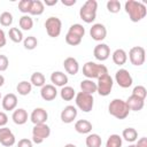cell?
I'll list each match as a JSON object with an SVG mask.
<instances>
[{
    "mask_svg": "<svg viewBox=\"0 0 147 147\" xmlns=\"http://www.w3.org/2000/svg\"><path fill=\"white\" fill-rule=\"evenodd\" d=\"M124 9L129 15L130 20L134 23L140 22L147 15V8L142 2L136 0H127L124 5Z\"/></svg>",
    "mask_w": 147,
    "mask_h": 147,
    "instance_id": "6da1fadb",
    "label": "cell"
},
{
    "mask_svg": "<svg viewBox=\"0 0 147 147\" xmlns=\"http://www.w3.org/2000/svg\"><path fill=\"white\" fill-rule=\"evenodd\" d=\"M108 111L111 116H114L117 119H124L129 116L130 109L126 105V102L122 99H114L108 105Z\"/></svg>",
    "mask_w": 147,
    "mask_h": 147,
    "instance_id": "7a4b0ae2",
    "label": "cell"
},
{
    "mask_svg": "<svg viewBox=\"0 0 147 147\" xmlns=\"http://www.w3.org/2000/svg\"><path fill=\"white\" fill-rule=\"evenodd\" d=\"M105 74H108V69L105 64H99L93 61H88L83 65V75L87 79H98Z\"/></svg>",
    "mask_w": 147,
    "mask_h": 147,
    "instance_id": "3957f363",
    "label": "cell"
},
{
    "mask_svg": "<svg viewBox=\"0 0 147 147\" xmlns=\"http://www.w3.org/2000/svg\"><path fill=\"white\" fill-rule=\"evenodd\" d=\"M98 2L96 0H87L79 9V16L85 23H92L96 18Z\"/></svg>",
    "mask_w": 147,
    "mask_h": 147,
    "instance_id": "277c9868",
    "label": "cell"
},
{
    "mask_svg": "<svg viewBox=\"0 0 147 147\" xmlns=\"http://www.w3.org/2000/svg\"><path fill=\"white\" fill-rule=\"evenodd\" d=\"M75 102H76V107L79 108L84 113H90L93 109L94 106V99L92 94H87L84 92H78L75 96Z\"/></svg>",
    "mask_w": 147,
    "mask_h": 147,
    "instance_id": "5b68a950",
    "label": "cell"
},
{
    "mask_svg": "<svg viewBox=\"0 0 147 147\" xmlns=\"http://www.w3.org/2000/svg\"><path fill=\"white\" fill-rule=\"evenodd\" d=\"M114 86V80L110 77L109 74H105L102 76H100L98 78L96 82V92L101 95V96H107L110 94L111 90Z\"/></svg>",
    "mask_w": 147,
    "mask_h": 147,
    "instance_id": "8992f818",
    "label": "cell"
},
{
    "mask_svg": "<svg viewBox=\"0 0 147 147\" xmlns=\"http://www.w3.org/2000/svg\"><path fill=\"white\" fill-rule=\"evenodd\" d=\"M49 136H51V127L46 123L36 124L32 129V142L34 144H41Z\"/></svg>",
    "mask_w": 147,
    "mask_h": 147,
    "instance_id": "52a82bcc",
    "label": "cell"
},
{
    "mask_svg": "<svg viewBox=\"0 0 147 147\" xmlns=\"http://www.w3.org/2000/svg\"><path fill=\"white\" fill-rule=\"evenodd\" d=\"M45 29L49 37L56 38L60 36L62 30V22L56 16H51L45 21Z\"/></svg>",
    "mask_w": 147,
    "mask_h": 147,
    "instance_id": "ba28073f",
    "label": "cell"
},
{
    "mask_svg": "<svg viewBox=\"0 0 147 147\" xmlns=\"http://www.w3.org/2000/svg\"><path fill=\"white\" fill-rule=\"evenodd\" d=\"M129 60L133 65L140 67L145 63L146 60V52L145 48L141 46H134L129 51Z\"/></svg>",
    "mask_w": 147,
    "mask_h": 147,
    "instance_id": "9c48e42d",
    "label": "cell"
},
{
    "mask_svg": "<svg viewBox=\"0 0 147 147\" xmlns=\"http://www.w3.org/2000/svg\"><path fill=\"white\" fill-rule=\"evenodd\" d=\"M115 80L122 88H127L133 83V78L126 69H118L115 74Z\"/></svg>",
    "mask_w": 147,
    "mask_h": 147,
    "instance_id": "30bf717a",
    "label": "cell"
},
{
    "mask_svg": "<svg viewBox=\"0 0 147 147\" xmlns=\"http://www.w3.org/2000/svg\"><path fill=\"white\" fill-rule=\"evenodd\" d=\"M16 142L15 136L9 127H0V144L5 147H11Z\"/></svg>",
    "mask_w": 147,
    "mask_h": 147,
    "instance_id": "8fae6325",
    "label": "cell"
},
{
    "mask_svg": "<svg viewBox=\"0 0 147 147\" xmlns=\"http://www.w3.org/2000/svg\"><path fill=\"white\" fill-rule=\"evenodd\" d=\"M90 36L95 41H102L107 37V29L101 23H95L90 29Z\"/></svg>",
    "mask_w": 147,
    "mask_h": 147,
    "instance_id": "7c38bea8",
    "label": "cell"
},
{
    "mask_svg": "<svg viewBox=\"0 0 147 147\" xmlns=\"http://www.w3.org/2000/svg\"><path fill=\"white\" fill-rule=\"evenodd\" d=\"M77 114H78L77 108H76L75 106L68 105V106H65V107L62 109V111H61V114H60V117H61V121H62L63 123L69 124V123H72V122L76 119Z\"/></svg>",
    "mask_w": 147,
    "mask_h": 147,
    "instance_id": "4fadbf2b",
    "label": "cell"
},
{
    "mask_svg": "<svg viewBox=\"0 0 147 147\" xmlns=\"http://www.w3.org/2000/svg\"><path fill=\"white\" fill-rule=\"evenodd\" d=\"M93 55L100 62L106 61L110 56V48L107 44H103V42L98 44L93 49Z\"/></svg>",
    "mask_w": 147,
    "mask_h": 147,
    "instance_id": "5bb4252c",
    "label": "cell"
},
{
    "mask_svg": "<svg viewBox=\"0 0 147 147\" xmlns=\"http://www.w3.org/2000/svg\"><path fill=\"white\" fill-rule=\"evenodd\" d=\"M48 119V113L46 111V109L38 107L34 108L30 115V121L36 125V124H42L46 123V121Z\"/></svg>",
    "mask_w": 147,
    "mask_h": 147,
    "instance_id": "9a60e30c",
    "label": "cell"
},
{
    "mask_svg": "<svg viewBox=\"0 0 147 147\" xmlns=\"http://www.w3.org/2000/svg\"><path fill=\"white\" fill-rule=\"evenodd\" d=\"M2 108L7 111H14L17 107V96L14 93H8L1 99Z\"/></svg>",
    "mask_w": 147,
    "mask_h": 147,
    "instance_id": "2e32d148",
    "label": "cell"
},
{
    "mask_svg": "<svg viewBox=\"0 0 147 147\" xmlns=\"http://www.w3.org/2000/svg\"><path fill=\"white\" fill-rule=\"evenodd\" d=\"M40 95L45 101H52L57 95V90L53 84H45L40 90Z\"/></svg>",
    "mask_w": 147,
    "mask_h": 147,
    "instance_id": "e0dca14e",
    "label": "cell"
},
{
    "mask_svg": "<svg viewBox=\"0 0 147 147\" xmlns=\"http://www.w3.org/2000/svg\"><path fill=\"white\" fill-rule=\"evenodd\" d=\"M63 67H64V70L67 71V74L72 75V76H75L79 71V63H78V61L75 57H71V56L67 57L63 61Z\"/></svg>",
    "mask_w": 147,
    "mask_h": 147,
    "instance_id": "ac0fdd59",
    "label": "cell"
},
{
    "mask_svg": "<svg viewBox=\"0 0 147 147\" xmlns=\"http://www.w3.org/2000/svg\"><path fill=\"white\" fill-rule=\"evenodd\" d=\"M28 118H29V115H28V111L24 109V108H17L13 111V115H11V119L15 124L17 125H23L28 122Z\"/></svg>",
    "mask_w": 147,
    "mask_h": 147,
    "instance_id": "d6986e66",
    "label": "cell"
},
{
    "mask_svg": "<svg viewBox=\"0 0 147 147\" xmlns=\"http://www.w3.org/2000/svg\"><path fill=\"white\" fill-rule=\"evenodd\" d=\"M125 102H126V105H127L130 111H131V110H133V111H139V110H141V109L144 108V106H145V100H142V99H140V98H138V96H136V95H132V94L127 98V100H126Z\"/></svg>",
    "mask_w": 147,
    "mask_h": 147,
    "instance_id": "ffe728a7",
    "label": "cell"
},
{
    "mask_svg": "<svg viewBox=\"0 0 147 147\" xmlns=\"http://www.w3.org/2000/svg\"><path fill=\"white\" fill-rule=\"evenodd\" d=\"M51 82L55 87L56 86L63 87L68 84V76L62 71H54L51 75Z\"/></svg>",
    "mask_w": 147,
    "mask_h": 147,
    "instance_id": "44dd1931",
    "label": "cell"
},
{
    "mask_svg": "<svg viewBox=\"0 0 147 147\" xmlns=\"http://www.w3.org/2000/svg\"><path fill=\"white\" fill-rule=\"evenodd\" d=\"M92 129H93V125L87 119H78L75 123V130L80 134H88L91 133Z\"/></svg>",
    "mask_w": 147,
    "mask_h": 147,
    "instance_id": "7402d4cb",
    "label": "cell"
},
{
    "mask_svg": "<svg viewBox=\"0 0 147 147\" xmlns=\"http://www.w3.org/2000/svg\"><path fill=\"white\" fill-rule=\"evenodd\" d=\"M111 59H113V62L117 65H123L126 63L127 61V54L124 49L122 48H117L114 51V53L111 54Z\"/></svg>",
    "mask_w": 147,
    "mask_h": 147,
    "instance_id": "603a6c76",
    "label": "cell"
},
{
    "mask_svg": "<svg viewBox=\"0 0 147 147\" xmlns=\"http://www.w3.org/2000/svg\"><path fill=\"white\" fill-rule=\"evenodd\" d=\"M80 90L84 93L87 94H94L96 92V83L93 82V79H83L80 82Z\"/></svg>",
    "mask_w": 147,
    "mask_h": 147,
    "instance_id": "cb8c5ba5",
    "label": "cell"
},
{
    "mask_svg": "<svg viewBox=\"0 0 147 147\" xmlns=\"http://www.w3.org/2000/svg\"><path fill=\"white\" fill-rule=\"evenodd\" d=\"M45 10V5L42 1L40 0H32L31 1V7H30V15H34V16H39L44 13Z\"/></svg>",
    "mask_w": 147,
    "mask_h": 147,
    "instance_id": "d4e9b609",
    "label": "cell"
},
{
    "mask_svg": "<svg viewBox=\"0 0 147 147\" xmlns=\"http://www.w3.org/2000/svg\"><path fill=\"white\" fill-rule=\"evenodd\" d=\"M85 144L87 147H101L102 139L98 133H88L85 139Z\"/></svg>",
    "mask_w": 147,
    "mask_h": 147,
    "instance_id": "484cf974",
    "label": "cell"
},
{
    "mask_svg": "<svg viewBox=\"0 0 147 147\" xmlns=\"http://www.w3.org/2000/svg\"><path fill=\"white\" fill-rule=\"evenodd\" d=\"M30 83H31V85H33L36 87H42L46 84V77L44 76V74H41L39 71L33 72L30 77Z\"/></svg>",
    "mask_w": 147,
    "mask_h": 147,
    "instance_id": "4316f807",
    "label": "cell"
},
{
    "mask_svg": "<svg viewBox=\"0 0 147 147\" xmlns=\"http://www.w3.org/2000/svg\"><path fill=\"white\" fill-rule=\"evenodd\" d=\"M60 95H61L62 100H64V101H71V100L76 96V91H75L74 87L65 85V86H63V87L61 88Z\"/></svg>",
    "mask_w": 147,
    "mask_h": 147,
    "instance_id": "83f0119b",
    "label": "cell"
},
{
    "mask_svg": "<svg viewBox=\"0 0 147 147\" xmlns=\"http://www.w3.org/2000/svg\"><path fill=\"white\" fill-rule=\"evenodd\" d=\"M122 138L127 142H134L138 139V132L133 127H126L122 132Z\"/></svg>",
    "mask_w": 147,
    "mask_h": 147,
    "instance_id": "f1b7e54d",
    "label": "cell"
},
{
    "mask_svg": "<svg viewBox=\"0 0 147 147\" xmlns=\"http://www.w3.org/2000/svg\"><path fill=\"white\" fill-rule=\"evenodd\" d=\"M18 25L22 30L24 31H29L33 28V20L31 18L30 15H23L20 17V21H18Z\"/></svg>",
    "mask_w": 147,
    "mask_h": 147,
    "instance_id": "f546056e",
    "label": "cell"
},
{
    "mask_svg": "<svg viewBox=\"0 0 147 147\" xmlns=\"http://www.w3.org/2000/svg\"><path fill=\"white\" fill-rule=\"evenodd\" d=\"M16 91L18 92L20 95H23V96H24V95H28V94H30V92L32 91V85H31V83L28 82V80H22V82H20V83L17 84Z\"/></svg>",
    "mask_w": 147,
    "mask_h": 147,
    "instance_id": "4dcf8cb0",
    "label": "cell"
},
{
    "mask_svg": "<svg viewBox=\"0 0 147 147\" xmlns=\"http://www.w3.org/2000/svg\"><path fill=\"white\" fill-rule=\"evenodd\" d=\"M8 36H9V39L13 42H16V44L23 41V39H24L23 38V33L18 28H10L9 32H8Z\"/></svg>",
    "mask_w": 147,
    "mask_h": 147,
    "instance_id": "1f68e13d",
    "label": "cell"
},
{
    "mask_svg": "<svg viewBox=\"0 0 147 147\" xmlns=\"http://www.w3.org/2000/svg\"><path fill=\"white\" fill-rule=\"evenodd\" d=\"M122 137L119 134H110L106 141V147H122Z\"/></svg>",
    "mask_w": 147,
    "mask_h": 147,
    "instance_id": "d6a6232c",
    "label": "cell"
},
{
    "mask_svg": "<svg viewBox=\"0 0 147 147\" xmlns=\"http://www.w3.org/2000/svg\"><path fill=\"white\" fill-rule=\"evenodd\" d=\"M68 32L69 33H72V34H75V36H77V37H79V38L83 39V37L85 36V28L82 24H79V23H75V24H72L69 28Z\"/></svg>",
    "mask_w": 147,
    "mask_h": 147,
    "instance_id": "836d02e7",
    "label": "cell"
},
{
    "mask_svg": "<svg viewBox=\"0 0 147 147\" xmlns=\"http://www.w3.org/2000/svg\"><path fill=\"white\" fill-rule=\"evenodd\" d=\"M23 46L28 51H32L38 46V40L34 36H29L23 39Z\"/></svg>",
    "mask_w": 147,
    "mask_h": 147,
    "instance_id": "e575fe53",
    "label": "cell"
},
{
    "mask_svg": "<svg viewBox=\"0 0 147 147\" xmlns=\"http://www.w3.org/2000/svg\"><path fill=\"white\" fill-rule=\"evenodd\" d=\"M107 9L111 14H117L121 10V2L118 0H109L107 1Z\"/></svg>",
    "mask_w": 147,
    "mask_h": 147,
    "instance_id": "d590c367",
    "label": "cell"
},
{
    "mask_svg": "<svg viewBox=\"0 0 147 147\" xmlns=\"http://www.w3.org/2000/svg\"><path fill=\"white\" fill-rule=\"evenodd\" d=\"M0 24L2 26H9L13 24V15L9 11H3L0 15Z\"/></svg>",
    "mask_w": 147,
    "mask_h": 147,
    "instance_id": "8d00e7d4",
    "label": "cell"
},
{
    "mask_svg": "<svg viewBox=\"0 0 147 147\" xmlns=\"http://www.w3.org/2000/svg\"><path fill=\"white\" fill-rule=\"evenodd\" d=\"M132 95H136V96H138V98L145 100L146 96H147V90H146V87L142 86V85L134 86V88H133V91H132Z\"/></svg>",
    "mask_w": 147,
    "mask_h": 147,
    "instance_id": "74e56055",
    "label": "cell"
},
{
    "mask_svg": "<svg viewBox=\"0 0 147 147\" xmlns=\"http://www.w3.org/2000/svg\"><path fill=\"white\" fill-rule=\"evenodd\" d=\"M65 42L68 45H70V46H77V45H79L82 42V38L77 37V36H75L72 33L67 32V34H65Z\"/></svg>",
    "mask_w": 147,
    "mask_h": 147,
    "instance_id": "f35d334b",
    "label": "cell"
},
{
    "mask_svg": "<svg viewBox=\"0 0 147 147\" xmlns=\"http://www.w3.org/2000/svg\"><path fill=\"white\" fill-rule=\"evenodd\" d=\"M31 1L32 0H21L18 2V10L21 13H23L24 15H28L30 11V7H31Z\"/></svg>",
    "mask_w": 147,
    "mask_h": 147,
    "instance_id": "ab89813d",
    "label": "cell"
},
{
    "mask_svg": "<svg viewBox=\"0 0 147 147\" xmlns=\"http://www.w3.org/2000/svg\"><path fill=\"white\" fill-rule=\"evenodd\" d=\"M8 65H9V60L6 55H2L0 54V72L1 71H6L8 69Z\"/></svg>",
    "mask_w": 147,
    "mask_h": 147,
    "instance_id": "60d3db41",
    "label": "cell"
},
{
    "mask_svg": "<svg viewBox=\"0 0 147 147\" xmlns=\"http://www.w3.org/2000/svg\"><path fill=\"white\" fill-rule=\"evenodd\" d=\"M17 147H33V144H32V140H30L28 138H23V139L18 140Z\"/></svg>",
    "mask_w": 147,
    "mask_h": 147,
    "instance_id": "b9f144b4",
    "label": "cell"
},
{
    "mask_svg": "<svg viewBox=\"0 0 147 147\" xmlns=\"http://www.w3.org/2000/svg\"><path fill=\"white\" fill-rule=\"evenodd\" d=\"M8 123V116L5 111H0V127L5 126Z\"/></svg>",
    "mask_w": 147,
    "mask_h": 147,
    "instance_id": "7bdbcfd3",
    "label": "cell"
},
{
    "mask_svg": "<svg viewBox=\"0 0 147 147\" xmlns=\"http://www.w3.org/2000/svg\"><path fill=\"white\" fill-rule=\"evenodd\" d=\"M134 145L137 147H147V138L146 137H141Z\"/></svg>",
    "mask_w": 147,
    "mask_h": 147,
    "instance_id": "ee69618b",
    "label": "cell"
},
{
    "mask_svg": "<svg viewBox=\"0 0 147 147\" xmlns=\"http://www.w3.org/2000/svg\"><path fill=\"white\" fill-rule=\"evenodd\" d=\"M7 42V39H6V33L2 29H0V48L3 47Z\"/></svg>",
    "mask_w": 147,
    "mask_h": 147,
    "instance_id": "f6af8a7d",
    "label": "cell"
},
{
    "mask_svg": "<svg viewBox=\"0 0 147 147\" xmlns=\"http://www.w3.org/2000/svg\"><path fill=\"white\" fill-rule=\"evenodd\" d=\"M61 2H62L63 6L70 7V6H74V5L76 3V0H61Z\"/></svg>",
    "mask_w": 147,
    "mask_h": 147,
    "instance_id": "bcb514c9",
    "label": "cell"
},
{
    "mask_svg": "<svg viewBox=\"0 0 147 147\" xmlns=\"http://www.w3.org/2000/svg\"><path fill=\"white\" fill-rule=\"evenodd\" d=\"M57 3V0H45L44 1V5L46 6H55Z\"/></svg>",
    "mask_w": 147,
    "mask_h": 147,
    "instance_id": "7dc6e473",
    "label": "cell"
},
{
    "mask_svg": "<svg viewBox=\"0 0 147 147\" xmlns=\"http://www.w3.org/2000/svg\"><path fill=\"white\" fill-rule=\"evenodd\" d=\"M3 84H5V77H3V76L0 74V87H1Z\"/></svg>",
    "mask_w": 147,
    "mask_h": 147,
    "instance_id": "c3c4849f",
    "label": "cell"
},
{
    "mask_svg": "<svg viewBox=\"0 0 147 147\" xmlns=\"http://www.w3.org/2000/svg\"><path fill=\"white\" fill-rule=\"evenodd\" d=\"M63 147H77V146L74 145V144H67V145H64Z\"/></svg>",
    "mask_w": 147,
    "mask_h": 147,
    "instance_id": "681fc988",
    "label": "cell"
},
{
    "mask_svg": "<svg viewBox=\"0 0 147 147\" xmlns=\"http://www.w3.org/2000/svg\"><path fill=\"white\" fill-rule=\"evenodd\" d=\"M127 147H137V146H136V145H133V144H131V145H129Z\"/></svg>",
    "mask_w": 147,
    "mask_h": 147,
    "instance_id": "f907efd6",
    "label": "cell"
},
{
    "mask_svg": "<svg viewBox=\"0 0 147 147\" xmlns=\"http://www.w3.org/2000/svg\"><path fill=\"white\" fill-rule=\"evenodd\" d=\"M0 101H1V93H0Z\"/></svg>",
    "mask_w": 147,
    "mask_h": 147,
    "instance_id": "816d5d0a",
    "label": "cell"
}]
</instances>
